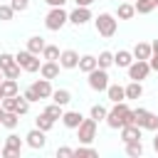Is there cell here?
Returning a JSON list of instances; mask_svg holds the SVG:
<instances>
[{
    "label": "cell",
    "instance_id": "1",
    "mask_svg": "<svg viewBox=\"0 0 158 158\" xmlns=\"http://www.w3.org/2000/svg\"><path fill=\"white\" fill-rule=\"evenodd\" d=\"M106 123H109V128H123L126 123H133V109H128L126 101L114 104L106 114Z\"/></svg>",
    "mask_w": 158,
    "mask_h": 158
},
{
    "label": "cell",
    "instance_id": "2",
    "mask_svg": "<svg viewBox=\"0 0 158 158\" xmlns=\"http://www.w3.org/2000/svg\"><path fill=\"white\" fill-rule=\"evenodd\" d=\"M94 25H96V32L101 37H114L116 35V27H118V17L111 15V12H101L99 17H94Z\"/></svg>",
    "mask_w": 158,
    "mask_h": 158
},
{
    "label": "cell",
    "instance_id": "3",
    "mask_svg": "<svg viewBox=\"0 0 158 158\" xmlns=\"http://www.w3.org/2000/svg\"><path fill=\"white\" fill-rule=\"evenodd\" d=\"M67 22H69V12H67L64 7H49V12H47V17H44V27H47L49 32L62 30Z\"/></svg>",
    "mask_w": 158,
    "mask_h": 158
},
{
    "label": "cell",
    "instance_id": "4",
    "mask_svg": "<svg viewBox=\"0 0 158 158\" xmlns=\"http://www.w3.org/2000/svg\"><path fill=\"white\" fill-rule=\"evenodd\" d=\"M37 57H40V54H32L30 49H22V52H17V54H15V62L22 67V72L35 74V72H40V67H42V62H40Z\"/></svg>",
    "mask_w": 158,
    "mask_h": 158
},
{
    "label": "cell",
    "instance_id": "5",
    "mask_svg": "<svg viewBox=\"0 0 158 158\" xmlns=\"http://www.w3.org/2000/svg\"><path fill=\"white\" fill-rule=\"evenodd\" d=\"M86 81H89V89H94V91H106V89H109V74H106V69H101V67L91 69V72L86 74Z\"/></svg>",
    "mask_w": 158,
    "mask_h": 158
},
{
    "label": "cell",
    "instance_id": "6",
    "mask_svg": "<svg viewBox=\"0 0 158 158\" xmlns=\"http://www.w3.org/2000/svg\"><path fill=\"white\" fill-rule=\"evenodd\" d=\"M77 138H79V143H91L94 138H96V121L89 116V118H84L81 123H79V128H77Z\"/></svg>",
    "mask_w": 158,
    "mask_h": 158
},
{
    "label": "cell",
    "instance_id": "7",
    "mask_svg": "<svg viewBox=\"0 0 158 158\" xmlns=\"http://www.w3.org/2000/svg\"><path fill=\"white\" fill-rule=\"evenodd\" d=\"M148 74H151V64H148V59H133V62H131V67H128V79H133V81H143Z\"/></svg>",
    "mask_w": 158,
    "mask_h": 158
},
{
    "label": "cell",
    "instance_id": "8",
    "mask_svg": "<svg viewBox=\"0 0 158 158\" xmlns=\"http://www.w3.org/2000/svg\"><path fill=\"white\" fill-rule=\"evenodd\" d=\"M22 146H25V141H22L17 133H10V136L5 138L2 156H5V158H17V156H20V151H22Z\"/></svg>",
    "mask_w": 158,
    "mask_h": 158
},
{
    "label": "cell",
    "instance_id": "9",
    "mask_svg": "<svg viewBox=\"0 0 158 158\" xmlns=\"http://www.w3.org/2000/svg\"><path fill=\"white\" fill-rule=\"evenodd\" d=\"M47 131H42V128H32V131H27V136H25V143L30 146V148H35V151H40V148H44V143H47V136H44Z\"/></svg>",
    "mask_w": 158,
    "mask_h": 158
},
{
    "label": "cell",
    "instance_id": "10",
    "mask_svg": "<svg viewBox=\"0 0 158 158\" xmlns=\"http://www.w3.org/2000/svg\"><path fill=\"white\" fill-rule=\"evenodd\" d=\"M89 20H94V15H91V10H89V7H81V5H77V7L69 12V22H72V25H77V27L86 25Z\"/></svg>",
    "mask_w": 158,
    "mask_h": 158
},
{
    "label": "cell",
    "instance_id": "11",
    "mask_svg": "<svg viewBox=\"0 0 158 158\" xmlns=\"http://www.w3.org/2000/svg\"><path fill=\"white\" fill-rule=\"evenodd\" d=\"M59 67H62V69H77V67H79V52H74V49H62V54H59Z\"/></svg>",
    "mask_w": 158,
    "mask_h": 158
},
{
    "label": "cell",
    "instance_id": "12",
    "mask_svg": "<svg viewBox=\"0 0 158 158\" xmlns=\"http://www.w3.org/2000/svg\"><path fill=\"white\" fill-rule=\"evenodd\" d=\"M59 69H62V67H59V62H49V59H44V62H42V67H40V77H44V79H49V81H52V79H57V77H59Z\"/></svg>",
    "mask_w": 158,
    "mask_h": 158
},
{
    "label": "cell",
    "instance_id": "13",
    "mask_svg": "<svg viewBox=\"0 0 158 158\" xmlns=\"http://www.w3.org/2000/svg\"><path fill=\"white\" fill-rule=\"evenodd\" d=\"M141 136H143V128L136 126V123H126V126L121 128V141H123V143H128V141H138Z\"/></svg>",
    "mask_w": 158,
    "mask_h": 158
},
{
    "label": "cell",
    "instance_id": "14",
    "mask_svg": "<svg viewBox=\"0 0 158 158\" xmlns=\"http://www.w3.org/2000/svg\"><path fill=\"white\" fill-rule=\"evenodd\" d=\"M32 89L40 94V99H52V91H54L52 84H49V79H44V77L37 79V81H32Z\"/></svg>",
    "mask_w": 158,
    "mask_h": 158
},
{
    "label": "cell",
    "instance_id": "15",
    "mask_svg": "<svg viewBox=\"0 0 158 158\" xmlns=\"http://www.w3.org/2000/svg\"><path fill=\"white\" fill-rule=\"evenodd\" d=\"M106 96L111 99V104L126 101V86H121V84H109V89H106Z\"/></svg>",
    "mask_w": 158,
    "mask_h": 158
},
{
    "label": "cell",
    "instance_id": "16",
    "mask_svg": "<svg viewBox=\"0 0 158 158\" xmlns=\"http://www.w3.org/2000/svg\"><path fill=\"white\" fill-rule=\"evenodd\" d=\"M81 121H84V116H81L79 111H64V114H62V123H64L67 128H74V131H77Z\"/></svg>",
    "mask_w": 158,
    "mask_h": 158
},
{
    "label": "cell",
    "instance_id": "17",
    "mask_svg": "<svg viewBox=\"0 0 158 158\" xmlns=\"http://www.w3.org/2000/svg\"><path fill=\"white\" fill-rule=\"evenodd\" d=\"M131 62H133V52H128V49H118V52L114 54V64L121 67V69H128Z\"/></svg>",
    "mask_w": 158,
    "mask_h": 158
},
{
    "label": "cell",
    "instance_id": "18",
    "mask_svg": "<svg viewBox=\"0 0 158 158\" xmlns=\"http://www.w3.org/2000/svg\"><path fill=\"white\" fill-rule=\"evenodd\" d=\"M151 54H153V47H151L148 42H136V47H133V59H151Z\"/></svg>",
    "mask_w": 158,
    "mask_h": 158
},
{
    "label": "cell",
    "instance_id": "19",
    "mask_svg": "<svg viewBox=\"0 0 158 158\" xmlns=\"http://www.w3.org/2000/svg\"><path fill=\"white\" fill-rule=\"evenodd\" d=\"M0 91H2V99H5V96H17V94H20L17 79H2V81H0Z\"/></svg>",
    "mask_w": 158,
    "mask_h": 158
},
{
    "label": "cell",
    "instance_id": "20",
    "mask_svg": "<svg viewBox=\"0 0 158 158\" xmlns=\"http://www.w3.org/2000/svg\"><path fill=\"white\" fill-rule=\"evenodd\" d=\"M44 47H47V42H44V37H40V35H32V37L27 40V49H30L32 54H42Z\"/></svg>",
    "mask_w": 158,
    "mask_h": 158
},
{
    "label": "cell",
    "instance_id": "21",
    "mask_svg": "<svg viewBox=\"0 0 158 158\" xmlns=\"http://www.w3.org/2000/svg\"><path fill=\"white\" fill-rule=\"evenodd\" d=\"M96 67H99V62H96L94 54H84V57H79V69H81L84 74H89V72L96 69Z\"/></svg>",
    "mask_w": 158,
    "mask_h": 158
},
{
    "label": "cell",
    "instance_id": "22",
    "mask_svg": "<svg viewBox=\"0 0 158 158\" xmlns=\"http://www.w3.org/2000/svg\"><path fill=\"white\" fill-rule=\"evenodd\" d=\"M141 96H143V84L131 79L126 84V99H141Z\"/></svg>",
    "mask_w": 158,
    "mask_h": 158
},
{
    "label": "cell",
    "instance_id": "23",
    "mask_svg": "<svg viewBox=\"0 0 158 158\" xmlns=\"http://www.w3.org/2000/svg\"><path fill=\"white\" fill-rule=\"evenodd\" d=\"M52 101L59 104V106H67V104L72 101V91H69V89H54V91H52Z\"/></svg>",
    "mask_w": 158,
    "mask_h": 158
},
{
    "label": "cell",
    "instance_id": "24",
    "mask_svg": "<svg viewBox=\"0 0 158 158\" xmlns=\"http://www.w3.org/2000/svg\"><path fill=\"white\" fill-rule=\"evenodd\" d=\"M133 7H136L138 15H148V12H153V10L158 7V2H156V0H136Z\"/></svg>",
    "mask_w": 158,
    "mask_h": 158
},
{
    "label": "cell",
    "instance_id": "25",
    "mask_svg": "<svg viewBox=\"0 0 158 158\" xmlns=\"http://www.w3.org/2000/svg\"><path fill=\"white\" fill-rule=\"evenodd\" d=\"M133 15H136V7H133L131 2H121L118 10H116V17H118V20H131Z\"/></svg>",
    "mask_w": 158,
    "mask_h": 158
},
{
    "label": "cell",
    "instance_id": "26",
    "mask_svg": "<svg viewBox=\"0 0 158 158\" xmlns=\"http://www.w3.org/2000/svg\"><path fill=\"white\" fill-rule=\"evenodd\" d=\"M35 126H37V128H42V131H52V126H54V118H52L49 114H44V111H42V114L35 118Z\"/></svg>",
    "mask_w": 158,
    "mask_h": 158
},
{
    "label": "cell",
    "instance_id": "27",
    "mask_svg": "<svg viewBox=\"0 0 158 158\" xmlns=\"http://www.w3.org/2000/svg\"><path fill=\"white\" fill-rule=\"evenodd\" d=\"M126 156H131V158L143 156V143H141V138H138V141H128V143H126Z\"/></svg>",
    "mask_w": 158,
    "mask_h": 158
},
{
    "label": "cell",
    "instance_id": "28",
    "mask_svg": "<svg viewBox=\"0 0 158 158\" xmlns=\"http://www.w3.org/2000/svg\"><path fill=\"white\" fill-rule=\"evenodd\" d=\"M59 47L57 44H47L44 49H42V59H49V62H59Z\"/></svg>",
    "mask_w": 158,
    "mask_h": 158
},
{
    "label": "cell",
    "instance_id": "29",
    "mask_svg": "<svg viewBox=\"0 0 158 158\" xmlns=\"http://www.w3.org/2000/svg\"><path fill=\"white\" fill-rule=\"evenodd\" d=\"M106 114H109V109L106 106H101V104H94L91 106V111H89V116L99 123V121H106Z\"/></svg>",
    "mask_w": 158,
    "mask_h": 158
},
{
    "label": "cell",
    "instance_id": "30",
    "mask_svg": "<svg viewBox=\"0 0 158 158\" xmlns=\"http://www.w3.org/2000/svg\"><path fill=\"white\" fill-rule=\"evenodd\" d=\"M96 62H99V67H101V69H109V67L114 64V52H109V49H104V52H99V57H96Z\"/></svg>",
    "mask_w": 158,
    "mask_h": 158
},
{
    "label": "cell",
    "instance_id": "31",
    "mask_svg": "<svg viewBox=\"0 0 158 158\" xmlns=\"http://www.w3.org/2000/svg\"><path fill=\"white\" fill-rule=\"evenodd\" d=\"M17 123H20V114H15V111H5V116H2V126L12 131Z\"/></svg>",
    "mask_w": 158,
    "mask_h": 158
},
{
    "label": "cell",
    "instance_id": "32",
    "mask_svg": "<svg viewBox=\"0 0 158 158\" xmlns=\"http://www.w3.org/2000/svg\"><path fill=\"white\" fill-rule=\"evenodd\" d=\"M44 114H49V116L57 121V118H62V114H64V106H59V104H54V101H52V104L44 109Z\"/></svg>",
    "mask_w": 158,
    "mask_h": 158
},
{
    "label": "cell",
    "instance_id": "33",
    "mask_svg": "<svg viewBox=\"0 0 158 158\" xmlns=\"http://www.w3.org/2000/svg\"><path fill=\"white\" fill-rule=\"evenodd\" d=\"M146 118H148V111H146V109H133V123H136V126L143 128Z\"/></svg>",
    "mask_w": 158,
    "mask_h": 158
},
{
    "label": "cell",
    "instance_id": "34",
    "mask_svg": "<svg viewBox=\"0 0 158 158\" xmlns=\"http://www.w3.org/2000/svg\"><path fill=\"white\" fill-rule=\"evenodd\" d=\"M20 72H22V67L15 62L12 67H7V69H2V74H5V79H17L20 77Z\"/></svg>",
    "mask_w": 158,
    "mask_h": 158
},
{
    "label": "cell",
    "instance_id": "35",
    "mask_svg": "<svg viewBox=\"0 0 158 158\" xmlns=\"http://www.w3.org/2000/svg\"><path fill=\"white\" fill-rule=\"evenodd\" d=\"M143 131H158V116H156V114L148 111V118H146V123H143Z\"/></svg>",
    "mask_w": 158,
    "mask_h": 158
},
{
    "label": "cell",
    "instance_id": "36",
    "mask_svg": "<svg viewBox=\"0 0 158 158\" xmlns=\"http://www.w3.org/2000/svg\"><path fill=\"white\" fill-rule=\"evenodd\" d=\"M12 64H15V54L0 52V69H7V67H12Z\"/></svg>",
    "mask_w": 158,
    "mask_h": 158
},
{
    "label": "cell",
    "instance_id": "37",
    "mask_svg": "<svg viewBox=\"0 0 158 158\" xmlns=\"http://www.w3.org/2000/svg\"><path fill=\"white\" fill-rule=\"evenodd\" d=\"M12 15H15L12 5H0V20H2V22H10V20H12Z\"/></svg>",
    "mask_w": 158,
    "mask_h": 158
},
{
    "label": "cell",
    "instance_id": "38",
    "mask_svg": "<svg viewBox=\"0 0 158 158\" xmlns=\"http://www.w3.org/2000/svg\"><path fill=\"white\" fill-rule=\"evenodd\" d=\"M22 96H25V99H27L30 104H35V101H40V94H37V91L32 89V84H30V86H27V89L22 91Z\"/></svg>",
    "mask_w": 158,
    "mask_h": 158
},
{
    "label": "cell",
    "instance_id": "39",
    "mask_svg": "<svg viewBox=\"0 0 158 158\" xmlns=\"http://www.w3.org/2000/svg\"><path fill=\"white\" fill-rule=\"evenodd\" d=\"M10 5H12L15 12H25L30 7V0H10Z\"/></svg>",
    "mask_w": 158,
    "mask_h": 158
},
{
    "label": "cell",
    "instance_id": "40",
    "mask_svg": "<svg viewBox=\"0 0 158 158\" xmlns=\"http://www.w3.org/2000/svg\"><path fill=\"white\" fill-rule=\"evenodd\" d=\"M74 156H96V148H91V146H79V148H74Z\"/></svg>",
    "mask_w": 158,
    "mask_h": 158
},
{
    "label": "cell",
    "instance_id": "41",
    "mask_svg": "<svg viewBox=\"0 0 158 158\" xmlns=\"http://www.w3.org/2000/svg\"><path fill=\"white\" fill-rule=\"evenodd\" d=\"M57 156H74V148H67V146H62V148H57Z\"/></svg>",
    "mask_w": 158,
    "mask_h": 158
},
{
    "label": "cell",
    "instance_id": "42",
    "mask_svg": "<svg viewBox=\"0 0 158 158\" xmlns=\"http://www.w3.org/2000/svg\"><path fill=\"white\" fill-rule=\"evenodd\" d=\"M148 64H151V69H156V72H158V52H153V54H151Z\"/></svg>",
    "mask_w": 158,
    "mask_h": 158
},
{
    "label": "cell",
    "instance_id": "43",
    "mask_svg": "<svg viewBox=\"0 0 158 158\" xmlns=\"http://www.w3.org/2000/svg\"><path fill=\"white\" fill-rule=\"evenodd\" d=\"M44 2H47L49 7H64V5H67V0H44Z\"/></svg>",
    "mask_w": 158,
    "mask_h": 158
},
{
    "label": "cell",
    "instance_id": "44",
    "mask_svg": "<svg viewBox=\"0 0 158 158\" xmlns=\"http://www.w3.org/2000/svg\"><path fill=\"white\" fill-rule=\"evenodd\" d=\"M74 2H77V5H81V7H91V2H94V0H74Z\"/></svg>",
    "mask_w": 158,
    "mask_h": 158
},
{
    "label": "cell",
    "instance_id": "45",
    "mask_svg": "<svg viewBox=\"0 0 158 158\" xmlns=\"http://www.w3.org/2000/svg\"><path fill=\"white\" fill-rule=\"evenodd\" d=\"M153 148H156V153H158V133H156V138H153Z\"/></svg>",
    "mask_w": 158,
    "mask_h": 158
},
{
    "label": "cell",
    "instance_id": "46",
    "mask_svg": "<svg viewBox=\"0 0 158 158\" xmlns=\"http://www.w3.org/2000/svg\"><path fill=\"white\" fill-rule=\"evenodd\" d=\"M151 47H153V52H158V40H153V44H151Z\"/></svg>",
    "mask_w": 158,
    "mask_h": 158
},
{
    "label": "cell",
    "instance_id": "47",
    "mask_svg": "<svg viewBox=\"0 0 158 158\" xmlns=\"http://www.w3.org/2000/svg\"><path fill=\"white\" fill-rule=\"evenodd\" d=\"M2 79H5V74H2V69H0V81H2Z\"/></svg>",
    "mask_w": 158,
    "mask_h": 158
},
{
    "label": "cell",
    "instance_id": "48",
    "mask_svg": "<svg viewBox=\"0 0 158 158\" xmlns=\"http://www.w3.org/2000/svg\"><path fill=\"white\" fill-rule=\"evenodd\" d=\"M0 104H2V91H0Z\"/></svg>",
    "mask_w": 158,
    "mask_h": 158
},
{
    "label": "cell",
    "instance_id": "49",
    "mask_svg": "<svg viewBox=\"0 0 158 158\" xmlns=\"http://www.w3.org/2000/svg\"><path fill=\"white\" fill-rule=\"evenodd\" d=\"M0 156H2V148H0Z\"/></svg>",
    "mask_w": 158,
    "mask_h": 158
},
{
    "label": "cell",
    "instance_id": "50",
    "mask_svg": "<svg viewBox=\"0 0 158 158\" xmlns=\"http://www.w3.org/2000/svg\"><path fill=\"white\" fill-rule=\"evenodd\" d=\"M0 126H2V123H0Z\"/></svg>",
    "mask_w": 158,
    "mask_h": 158
},
{
    "label": "cell",
    "instance_id": "51",
    "mask_svg": "<svg viewBox=\"0 0 158 158\" xmlns=\"http://www.w3.org/2000/svg\"><path fill=\"white\" fill-rule=\"evenodd\" d=\"M156 2H158V0H156Z\"/></svg>",
    "mask_w": 158,
    "mask_h": 158
}]
</instances>
